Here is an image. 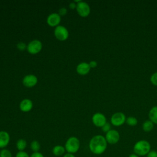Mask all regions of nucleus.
<instances>
[{"mask_svg": "<svg viewBox=\"0 0 157 157\" xmlns=\"http://www.w3.org/2000/svg\"><path fill=\"white\" fill-rule=\"evenodd\" d=\"M16 146H17V149L19 150V151H23L26 148L27 142L25 139H20L17 142Z\"/></svg>", "mask_w": 157, "mask_h": 157, "instance_id": "nucleus-18", "label": "nucleus"}, {"mask_svg": "<svg viewBox=\"0 0 157 157\" xmlns=\"http://www.w3.org/2000/svg\"><path fill=\"white\" fill-rule=\"evenodd\" d=\"M128 157H139V156L138 155H137L136 154H135V153H131L129 155Z\"/></svg>", "mask_w": 157, "mask_h": 157, "instance_id": "nucleus-32", "label": "nucleus"}, {"mask_svg": "<svg viewBox=\"0 0 157 157\" xmlns=\"http://www.w3.org/2000/svg\"><path fill=\"white\" fill-rule=\"evenodd\" d=\"M93 124L97 127L102 128L107 122L105 117L101 113H96L92 117Z\"/></svg>", "mask_w": 157, "mask_h": 157, "instance_id": "nucleus-9", "label": "nucleus"}, {"mask_svg": "<svg viewBox=\"0 0 157 157\" xmlns=\"http://www.w3.org/2000/svg\"><path fill=\"white\" fill-rule=\"evenodd\" d=\"M89 65H90V67L94 68V67H95L97 66V62L95 61H91L89 63Z\"/></svg>", "mask_w": 157, "mask_h": 157, "instance_id": "nucleus-29", "label": "nucleus"}, {"mask_svg": "<svg viewBox=\"0 0 157 157\" xmlns=\"http://www.w3.org/2000/svg\"><path fill=\"white\" fill-rule=\"evenodd\" d=\"M0 151H1V150H0Z\"/></svg>", "mask_w": 157, "mask_h": 157, "instance_id": "nucleus-33", "label": "nucleus"}, {"mask_svg": "<svg viewBox=\"0 0 157 157\" xmlns=\"http://www.w3.org/2000/svg\"><path fill=\"white\" fill-rule=\"evenodd\" d=\"M90 68L89 64L86 63H81L77 67V72L80 75H86L90 72Z\"/></svg>", "mask_w": 157, "mask_h": 157, "instance_id": "nucleus-13", "label": "nucleus"}, {"mask_svg": "<svg viewBox=\"0 0 157 157\" xmlns=\"http://www.w3.org/2000/svg\"><path fill=\"white\" fill-rule=\"evenodd\" d=\"M15 157H30V156L26 152L24 151H20L16 154Z\"/></svg>", "mask_w": 157, "mask_h": 157, "instance_id": "nucleus-24", "label": "nucleus"}, {"mask_svg": "<svg viewBox=\"0 0 157 157\" xmlns=\"http://www.w3.org/2000/svg\"><path fill=\"white\" fill-rule=\"evenodd\" d=\"M151 150L150 144L145 140H140L136 142L133 147L134 153L139 156H146Z\"/></svg>", "mask_w": 157, "mask_h": 157, "instance_id": "nucleus-2", "label": "nucleus"}, {"mask_svg": "<svg viewBox=\"0 0 157 157\" xmlns=\"http://www.w3.org/2000/svg\"><path fill=\"white\" fill-rule=\"evenodd\" d=\"M42 47L41 42L39 40H34L29 43L27 46V50L31 54H36L39 53Z\"/></svg>", "mask_w": 157, "mask_h": 157, "instance_id": "nucleus-8", "label": "nucleus"}, {"mask_svg": "<svg viewBox=\"0 0 157 157\" xmlns=\"http://www.w3.org/2000/svg\"><path fill=\"white\" fill-rule=\"evenodd\" d=\"M55 36L59 40H65L69 36V33L67 29L63 26H58L55 29Z\"/></svg>", "mask_w": 157, "mask_h": 157, "instance_id": "nucleus-6", "label": "nucleus"}, {"mask_svg": "<svg viewBox=\"0 0 157 157\" xmlns=\"http://www.w3.org/2000/svg\"><path fill=\"white\" fill-rule=\"evenodd\" d=\"M30 157H44V155L40 152H33Z\"/></svg>", "mask_w": 157, "mask_h": 157, "instance_id": "nucleus-27", "label": "nucleus"}, {"mask_svg": "<svg viewBox=\"0 0 157 157\" xmlns=\"http://www.w3.org/2000/svg\"><path fill=\"white\" fill-rule=\"evenodd\" d=\"M61 21V17L58 13H53L47 17V22L50 26H58Z\"/></svg>", "mask_w": 157, "mask_h": 157, "instance_id": "nucleus-10", "label": "nucleus"}, {"mask_svg": "<svg viewBox=\"0 0 157 157\" xmlns=\"http://www.w3.org/2000/svg\"><path fill=\"white\" fill-rule=\"evenodd\" d=\"M150 120L153 123V124H157V106L152 107L148 113Z\"/></svg>", "mask_w": 157, "mask_h": 157, "instance_id": "nucleus-16", "label": "nucleus"}, {"mask_svg": "<svg viewBox=\"0 0 157 157\" xmlns=\"http://www.w3.org/2000/svg\"><path fill=\"white\" fill-rule=\"evenodd\" d=\"M126 117L122 112H116L111 117V123L115 126H120L126 121Z\"/></svg>", "mask_w": 157, "mask_h": 157, "instance_id": "nucleus-5", "label": "nucleus"}, {"mask_svg": "<svg viewBox=\"0 0 157 157\" xmlns=\"http://www.w3.org/2000/svg\"><path fill=\"white\" fill-rule=\"evenodd\" d=\"M153 128V123L150 120H146L142 124V129L145 132H150Z\"/></svg>", "mask_w": 157, "mask_h": 157, "instance_id": "nucleus-17", "label": "nucleus"}, {"mask_svg": "<svg viewBox=\"0 0 157 157\" xmlns=\"http://www.w3.org/2000/svg\"><path fill=\"white\" fill-rule=\"evenodd\" d=\"M66 149L64 147L61 145H56L53 148L52 153L55 156H61L65 153Z\"/></svg>", "mask_w": 157, "mask_h": 157, "instance_id": "nucleus-15", "label": "nucleus"}, {"mask_svg": "<svg viewBox=\"0 0 157 157\" xmlns=\"http://www.w3.org/2000/svg\"><path fill=\"white\" fill-rule=\"evenodd\" d=\"M120 134L115 129H111L105 134V140L107 144L114 145L116 144L120 140Z\"/></svg>", "mask_w": 157, "mask_h": 157, "instance_id": "nucleus-4", "label": "nucleus"}, {"mask_svg": "<svg viewBox=\"0 0 157 157\" xmlns=\"http://www.w3.org/2000/svg\"><path fill=\"white\" fill-rule=\"evenodd\" d=\"M26 45L25 43L23 42H20L17 44V48L20 50H24L26 48Z\"/></svg>", "mask_w": 157, "mask_h": 157, "instance_id": "nucleus-26", "label": "nucleus"}, {"mask_svg": "<svg viewBox=\"0 0 157 157\" xmlns=\"http://www.w3.org/2000/svg\"><path fill=\"white\" fill-rule=\"evenodd\" d=\"M110 128H111V126H110V124L109 123H106L101 128L102 131L104 132H106V133H107V132H109L110 130H111Z\"/></svg>", "mask_w": 157, "mask_h": 157, "instance_id": "nucleus-23", "label": "nucleus"}, {"mask_svg": "<svg viewBox=\"0 0 157 157\" xmlns=\"http://www.w3.org/2000/svg\"><path fill=\"white\" fill-rule=\"evenodd\" d=\"M63 157H75L73 154L72 153H67L66 154L64 155Z\"/></svg>", "mask_w": 157, "mask_h": 157, "instance_id": "nucleus-31", "label": "nucleus"}, {"mask_svg": "<svg viewBox=\"0 0 157 157\" xmlns=\"http://www.w3.org/2000/svg\"><path fill=\"white\" fill-rule=\"evenodd\" d=\"M0 157H12V155L10 150L3 148L0 151Z\"/></svg>", "mask_w": 157, "mask_h": 157, "instance_id": "nucleus-21", "label": "nucleus"}, {"mask_svg": "<svg viewBox=\"0 0 157 157\" xmlns=\"http://www.w3.org/2000/svg\"><path fill=\"white\" fill-rule=\"evenodd\" d=\"M107 142L105 138L101 135L93 136L89 142L90 150L94 155H101L106 150Z\"/></svg>", "mask_w": 157, "mask_h": 157, "instance_id": "nucleus-1", "label": "nucleus"}, {"mask_svg": "<svg viewBox=\"0 0 157 157\" xmlns=\"http://www.w3.org/2000/svg\"><path fill=\"white\" fill-rule=\"evenodd\" d=\"M76 9L79 15L82 17H87L90 13V7L85 2L81 1L77 4Z\"/></svg>", "mask_w": 157, "mask_h": 157, "instance_id": "nucleus-7", "label": "nucleus"}, {"mask_svg": "<svg viewBox=\"0 0 157 157\" xmlns=\"http://www.w3.org/2000/svg\"><path fill=\"white\" fill-rule=\"evenodd\" d=\"M37 82V77L35 75L32 74L26 75L23 79V85L25 86L28 88L34 86V85H36Z\"/></svg>", "mask_w": 157, "mask_h": 157, "instance_id": "nucleus-11", "label": "nucleus"}, {"mask_svg": "<svg viewBox=\"0 0 157 157\" xmlns=\"http://www.w3.org/2000/svg\"><path fill=\"white\" fill-rule=\"evenodd\" d=\"M67 12V10L65 8H61L59 10V15H64Z\"/></svg>", "mask_w": 157, "mask_h": 157, "instance_id": "nucleus-28", "label": "nucleus"}, {"mask_svg": "<svg viewBox=\"0 0 157 157\" xmlns=\"http://www.w3.org/2000/svg\"><path fill=\"white\" fill-rule=\"evenodd\" d=\"M76 7H77V4H75L74 2L70 3V4H69V7L71 9H74L75 8H76Z\"/></svg>", "mask_w": 157, "mask_h": 157, "instance_id": "nucleus-30", "label": "nucleus"}, {"mask_svg": "<svg viewBox=\"0 0 157 157\" xmlns=\"http://www.w3.org/2000/svg\"><path fill=\"white\" fill-rule=\"evenodd\" d=\"M30 148L33 152H39L40 149V145L37 140H33L30 144Z\"/></svg>", "mask_w": 157, "mask_h": 157, "instance_id": "nucleus-19", "label": "nucleus"}, {"mask_svg": "<svg viewBox=\"0 0 157 157\" xmlns=\"http://www.w3.org/2000/svg\"><path fill=\"white\" fill-rule=\"evenodd\" d=\"M33 107V102L30 99H23L20 104V110L23 112H28Z\"/></svg>", "mask_w": 157, "mask_h": 157, "instance_id": "nucleus-14", "label": "nucleus"}, {"mask_svg": "<svg viewBox=\"0 0 157 157\" xmlns=\"http://www.w3.org/2000/svg\"><path fill=\"white\" fill-rule=\"evenodd\" d=\"M10 141V136L6 131H0V148H4L7 146Z\"/></svg>", "mask_w": 157, "mask_h": 157, "instance_id": "nucleus-12", "label": "nucleus"}, {"mask_svg": "<svg viewBox=\"0 0 157 157\" xmlns=\"http://www.w3.org/2000/svg\"><path fill=\"white\" fill-rule=\"evenodd\" d=\"M80 143L78 139L75 137H71L67 140L64 148L67 153L74 154L78 151L80 148Z\"/></svg>", "mask_w": 157, "mask_h": 157, "instance_id": "nucleus-3", "label": "nucleus"}, {"mask_svg": "<svg viewBox=\"0 0 157 157\" xmlns=\"http://www.w3.org/2000/svg\"><path fill=\"white\" fill-rule=\"evenodd\" d=\"M126 123L131 126H134L137 124V120L134 117H129L126 120Z\"/></svg>", "mask_w": 157, "mask_h": 157, "instance_id": "nucleus-20", "label": "nucleus"}, {"mask_svg": "<svg viewBox=\"0 0 157 157\" xmlns=\"http://www.w3.org/2000/svg\"><path fill=\"white\" fill-rule=\"evenodd\" d=\"M150 82L155 86H157V72L153 74L150 77Z\"/></svg>", "mask_w": 157, "mask_h": 157, "instance_id": "nucleus-22", "label": "nucleus"}, {"mask_svg": "<svg viewBox=\"0 0 157 157\" xmlns=\"http://www.w3.org/2000/svg\"><path fill=\"white\" fill-rule=\"evenodd\" d=\"M146 156L147 157H157V151L155 150H150Z\"/></svg>", "mask_w": 157, "mask_h": 157, "instance_id": "nucleus-25", "label": "nucleus"}]
</instances>
